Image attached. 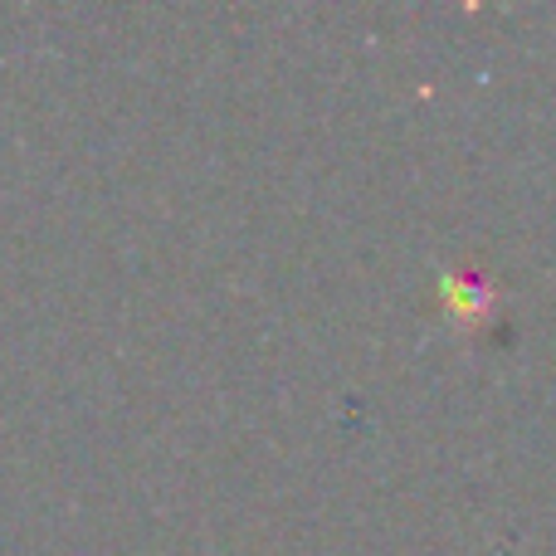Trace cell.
I'll return each mask as SVG.
<instances>
[{"mask_svg": "<svg viewBox=\"0 0 556 556\" xmlns=\"http://www.w3.org/2000/svg\"><path fill=\"white\" fill-rule=\"evenodd\" d=\"M444 293L454 298V307H459V317H479L483 307H489V288H464L459 278H444Z\"/></svg>", "mask_w": 556, "mask_h": 556, "instance_id": "6da1fadb", "label": "cell"}]
</instances>
